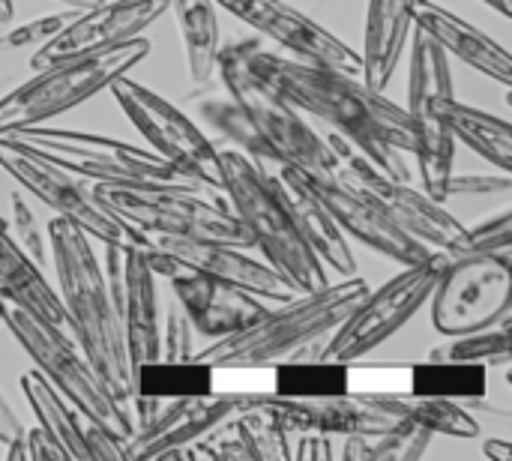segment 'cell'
Wrapping results in <instances>:
<instances>
[{"instance_id": "6da1fadb", "label": "cell", "mask_w": 512, "mask_h": 461, "mask_svg": "<svg viewBox=\"0 0 512 461\" xmlns=\"http://www.w3.org/2000/svg\"><path fill=\"white\" fill-rule=\"evenodd\" d=\"M246 69L279 99L300 114H312L330 123L336 135L351 141L369 162L396 180H411L405 153H417V132L402 105L372 90L363 78L312 66L294 57H282L261 48V39H249L243 51Z\"/></svg>"}, {"instance_id": "7a4b0ae2", "label": "cell", "mask_w": 512, "mask_h": 461, "mask_svg": "<svg viewBox=\"0 0 512 461\" xmlns=\"http://www.w3.org/2000/svg\"><path fill=\"white\" fill-rule=\"evenodd\" d=\"M249 39L219 48L216 75L225 96L198 102V114L240 153L267 165H294L309 174H333L336 156L303 114L267 90L243 63Z\"/></svg>"}, {"instance_id": "3957f363", "label": "cell", "mask_w": 512, "mask_h": 461, "mask_svg": "<svg viewBox=\"0 0 512 461\" xmlns=\"http://www.w3.org/2000/svg\"><path fill=\"white\" fill-rule=\"evenodd\" d=\"M45 231H48V249L60 282L57 294L63 300L72 339L78 342V348L84 351L93 372L99 375L111 399L120 405V411L132 417L135 387H132L129 354H126L117 312L108 297L102 264L90 246V234H84L78 225H72L63 216L48 219Z\"/></svg>"}, {"instance_id": "277c9868", "label": "cell", "mask_w": 512, "mask_h": 461, "mask_svg": "<svg viewBox=\"0 0 512 461\" xmlns=\"http://www.w3.org/2000/svg\"><path fill=\"white\" fill-rule=\"evenodd\" d=\"M366 294L369 282L360 276H345L336 285L327 282L318 291L267 306L258 321L237 333L219 336L195 357L213 369H264L282 360H318L330 333Z\"/></svg>"}, {"instance_id": "5b68a950", "label": "cell", "mask_w": 512, "mask_h": 461, "mask_svg": "<svg viewBox=\"0 0 512 461\" xmlns=\"http://www.w3.org/2000/svg\"><path fill=\"white\" fill-rule=\"evenodd\" d=\"M222 195L231 201L252 246L297 288V294L318 291L330 282L324 261L312 252L294 222L285 186L273 165L258 162L237 147L222 150Z\"/></svg>"}, {"instance_id": "8992f818", "label": "cell", "mask_w": 512, "mask_h": 461, "mask_svg": "<svg viewBox=\"0 0 512 461\" xmlns=\"http://www.w3.org/2000/svg\"><path fill=\"white\" fill-rule=\"evenodd\" d=\"M150 51H153L150 39L138 33L105 51L72 57L48 69H39L30 81H24L21 87H15L0 99V135L72 111L75 105L105 90L114 78L129 75Z\"/></svg>"}, {"instance_id": "52a82bcc", "label": "cell", "mask_w": 512, "mask_h": 461, "mask_svg": "<svg viewBox=\"0 0 512 461\" xmlns=\"http://www.w3.org/2000/svg\"><path fill=\"white\" fill-rule=\"evenodd\" d=\"M12 144L66 168L69 174L87 183H111V186H198L180 177L174 165H168L153 150L93 135L75 129H54V126H24L9 135ZM204 189V186H201Z\"/></svg>"}, {"instance_id": "ba28073f", "label": "cell", "mask_w": 512, "mask_h": 461, "mask_svg": "<svg viewBox=\"0 0 512 461\" xmlns=\"http://www.w3.org/2000/svg\"><path fill=\"white\" fill-rule=\"evenodd\" d=\"M93 195L144 234L219 240L249 249L252 240L222 195L201 186H111L90 183Z\"/></svg>"}, {"instance_id": "9c48e42d", "label": "cell", "mask_w": 512, "mask_h": 461, "mask_svg": "<svg viewBox=\"0 0 512 461\" xmlns=\"http://www.w3.org/2000/svg\"><path fill=\"white\" fill-rule=\"evenodd\" d=\"M3 324L18 339V345L30 354L33 369L84 417L102 423L117 438L129 441L135 435V423L129 414L120 411V405L111 399L99 375L93 372L90 360L78 348V342L69 333H60L30 312L12 306L3 300Z\"/></svg>"}, {"instance_id": "30bf717a", "label": "cell", "mask_w": 512, "mask_h": 461, "mask_svg": "<svg viewBox=\"0 0 512 461\" xmlns=\"http://www.w3.org/2000/svg\"><path fill=\"white\" fill-rule=\"evenodd\" d=\"M447 261L450 255L438 249L420 264H405V270L381 288H369V294L354 306V312L330 333L321 348V357L354 363L387 339H393L429 303Z\"/></svg>"}, {"instance_id": "8fae6325", "label": "cell", "mask_w": 512, "mask_h": 461, "mask_svg": "<svg viewBox=\"0 0 512 461\" xmlns=\"http://www.w3.org/2000/svg\"><path fill=\"white\" fill-rule=\"evenodd\" d=\"M108 90L156 156L174 165L189 183L222 195V150L201 132L192 117L129 75L114 78Z\"/></svg>"}, {"instance_id": "7c38bea8", "label": "cell", "mask_w": 512, "mask_h": 461, "mask_svg": "<svg viewBox=\"0 0 512 461\" xmlns=\"http://www.w3.org/2000/svg\"><path fill=\"white\" fill-rule=\"evenodd\" d=\"M429 303L432 327L447 339L510 321L512 249L450 255Z\"/></svg>"}, {"instance_id": "4fadbf2b", "label": "cell", "mask_w": 512, "mask_h": 461, "mask_svg": "<svg viewBox=\"0 0 512 461\" xmlns=\"http://www.w3.org/2000/svg\"><path fill=\"white\" fill-rule=\"evenodd\" d=\"M327 144L336 156L333 174L372 198L384 210V216H390L405 234L447 255H459L465 249L468 228L453 213H447L441 201L429 198L423 189H414L411 180H396L384 174L342 135H327Z\"/></svg>"}, {"instance_id": "5bb4252c", "label": "cell", "mask_w": 512, "mask_h": 461, "mask_svg": "<svg viewBox=\"0 0 512 461\" xmlns=\"http://www.w3.org/2000/svg\"><path fill=\"white\" fill-rule=\"evenodd\" d=\"M453 99L450 54L417 27L408 63V105H402L417 132V162L423 192L435 201H447L444 189L453 174L456 141L441 117V105Z\"/></svg>"}, {"instance_id": "9a60e30c", "label": "cell", "mask_w": 512, "mask_h": 461, "mask_svg": "<svg viewBox=\"0 0 512 461\" xmlns=\"http://www.w3.org/2000/svg\"><path fill=\"white\" fill-rule=\"evenodd\" d=\"M0 168L24 186L33 198H39L45 207H51L57 216L78 225L84 234L96 237L99 243H120V246H150V237L117 216L111 207H105L87 180L69 174L66 168L12 144L9 138H0Z\"/></svg>"}, {"instance_id": "2e32d148", "label": "cell", "mask_w": 512, "mask_h": 461, "mask_svg": "<svg viewBox=\"0 0 512 461\" xmlns=\"http://www.w3.org/2000/svg\"><path fill=\"white\" fill-rule=\"evenodd\" d=\"M147 261L156 276L171 282L174 300L186 312L192 330L207 339L237 333L267 312V300L243 291L240 285L192 270L162 249L147 246Z\"/></svg>"}, {"instance_id": "e0dca14e", "label": "cell", "mask_w": 512, "mask_h": 461, "mask_svg": "<svg viewBox=\"0 0 512 461\" xmlns=\"http://www.w3.org/2000/svg\"><path fill=\"white\" fill-rule=\"evenodd\" d=\"M105 285L111 306L117 312L129 369L135 375L138 366L159 357L162 330H159V297H156V273L147 261V246H120L105 243Z\"/></svg>"}, {"instance_id": "ac0fdd59", "label": "cell", "mask_w": 512, "mask_h": 461, "mask_svg": "<svg viewBox=\"0 0 512 461\" xmlns=\"http://www.w3.org/2000/svg\"><path fill=\"white\" fill-rule=\"evenodd\" d=\"M261 390L204 393L189 399H162V405L123 441V459H168L171 450L210 435L216 426L261 405Z\"/></svg>"}, {"instance_id": "d6986e66", "label": "cell", "mask_w": 512, "mask_h": 461, "mask_svg": "<svg viewBox=\"0 0 512 461\" xmlns=\"http://www.w3.org/2000/svg\"><path fill=\"white\" fill-rule=\"evenodd\" d=\"M216 6L237 15L243 24L255 27L261 36L273 39L285 51L294 54V60L336 69L354 78H363V57L348 42L315 24L309 15L297 12L285 0H213Z\"/></svg>"}, {"instance_id": "ffe728a7", "label": "cell", "mask_w": 512, "mask_h": 461, "mask_svg": "<svg viewBox=\"0 0 512 461\" xmlns=\"http://www.w3.org/2000/svg\"><path fill=\"white\" fill-rule=\"evenodd\" d=\"M171 0H99L87 12H78L54 39L39 45L30 57V69H48L54 63L105 51L120 45L159 21Z\"/></svg>"}, {"instance_id": "44dd1931", "label": "cell", "mask_w": 512, "mask_h": 461, "mask_svg": "<svg viewBox=\"0 0 512 461\" xmlns=\"http://www.w3.org/2000/svg\"><path fill=\"white\" fill-rule=\"evenodd\" d=\"M294 171L303 180V186L330 210L336 225L345 234H351L354 240L366 243L369 249H375L399 264H420V261L432 258V252H438V249L414 240L411 234H405L390 216H384V210L372 198H366L360 189H354L342 177L309 174L303 168H294Z\"/></svg>"}, {"instance_id": "7402d4cb", "label": "cell", "mask_w": 512, "mask_h": 461, "mask_svg": "<svg viewBox=\"0 0 512 461\" xmlns=\"http://www.w3.org/2000/svg\"><path fill=\"white\" fill-rule=\"evenodd\" d=\"M153 249H162L183 261L192 270H201L207 276L225 279L231 285H240L243 291L261 297V300H291L297 297V288L273 270L267 261L252 258L243 246L219 243V240H195V237H177V234H147Z\"/></svg>"}, {"instance_id": "603a6c76", "label": "cell", "mask_w": 512, "mask_h": 461, "mask_svg": "<svg viewBox=\"0 0 512 461\" xmlns=\"http://www.w3.org/2000/svg\"><path fill=\"white\" fill-rule=\"evenodd\" d=\"M414 18L417 27L423 33H429L447 54L465 60L468 66H474L477 72L489 75L492 81L510 87L512 84V60L510 51L495 42L489 33H483L480 27H474L471 21L459 18L456 12L432 3V0H417L414 6Z\"/></svg>"}, {"instance_id": "cb8c5ba5", "label": "cell", "mask_w": 512, "mask_h": 461, "mask_svg": "<svg viewBox=\"0 0 512 461\" xmlns=\"http://www.w3.org/2000/svg\"><path fill=\"white\" fill-rule=\"evenodd\" d=\"M0 297L6 303L30 312L42 324L72 336L57 288L45 279L42 267L18 246V240L9 234V222L3 216H0Z\"/></svg>"}, {"instance_id": "d4e9b609", "label": "cell", "mask_w": 512, "mask_h": 461, "mask_svg": "<svg viewBox=\"0 0 512 461\" xmlns=\"http://www.w3.org/2000/svg\"><path fill=\"white\" fill-rule=\"evenodd\" d=\"M273 171H276V177L285 186L294 222H297L300 234L306 237V243L312 246V252L324 261V267H333L342 279L345 276H357V258L351 252L348 234L336 225L330 210L303 186V180L297 177L294 165H273Z\"/></svg>"}, {"instance_id": "484cf974", "label": "cell", "mask_w": 512, "mask_h": 461, "mask_svg": "<svg viewBox=\"0 0 512 461\" xmlns=\"http://www.w3.org/2000/svg\"><path fill=\"white\" fill-rule=\"evenodd\" d=\"M417 0H369L363 30V81L372 90H384L411 39Z\"/></svg>"}, {"instance_id": "4316f807", "label": "cell", "mask_w": 512, "mask_h": 461, "mask_svg": "<svg viewBox=\"0 0 512 461\" xmlns=\"http://www.w3.org/2000/svg\"><path fill=\"white\" fill-rule=\"evenodd\" d=\"M441 117H444V123H447V129H450L456 144L471 147L477 156L492 162L498 171L510 174L512 132L510 123L504 117H495L489 111L462 105V102H456V96L441 105Z\"/></svg>"}, {"instance_id": "83f0119b", "label": "cell", "mask_w": 512, "mask_h": 461, "mask_svg": "<svg viewBox=\"0 0 512 461\" xmlns=\"http://www.w3.org/2000/svg\"><path fill=\"white\" fill-rule=\"evenodd\" d=\"M177 15V27L186 45V63L195 87H207L216 78L219 60V18L213 0H171L168 6Z\"/></svg>"}, {"instance_id": "f1b7e54d", "label": "cell", "mask_w": 512, "mask_h": 461, "mask_svg": "<svg viewBox=\"0 0 512 461\" xmlns=\"http://www.w3.org/2000/svg\"><path fill=\"white\" fill-rule=\"evenodd\" d=\"M21 393L36 423L66 450V459H90L81 438V411H75L36 369L21 375Z\"/></svg>"}, {"instance_id": "f546056e", "label": "cell", "mask_w": 512, "mask_h": 461, "mask_svg": "<svg viewBox=\"0 0 512 461\" xmlns=\"http://www.w3.org/2000/svg\"><path fill=\"white\" fill-rule=\"evenodd\" d=\"M213 378H216V369L198 357H189V360L156 357L135 369L132 387H135V396H147V399H189V396H204L216 390Z\"/></svg>"}, {"instance_id": "4dcf8cb0", "label": "cell", "mask_w": 512, "mask_h": 461, "mask_svg": "<svg viewBox=\"0 0 512 461\" xmlns=\"http://www.w3.org/2000/svg\"><path fill=\"white\" fill-rule=\"evenodd\" d=\"M273 396L333 399L351 393V369L339 360H282L273 363Z\"/></svg>"}, {"instance_id": "1f68e13d", "label": "cell", "mask_w": 512, "mask_h": 461, "mask_svg": "<svg viewBox=\"0 0 512 461\" xmlns=\"http://www.w3.org/2000/svg\"><path fill=\"white\" fill-rule=\"evenodd\" d=\"M411 393L465 405L480 402L489 393V369L483 363L426 360L411 369Z\"/></svg>"}, {"instance_id": "d6a6232c", "label": "cell", "mask_w": 512, "mask_h": 461, "mask_svg": "<svg viewBox=\"0 0 512 461\" xmlns=\"http://www.w3.org/2000/svg\"><path fill=\"white\" fill-rule=\"evenodd\" d=\"M432 444V432L414 420H399L396 426L375 435H348L345 459H420Z\"/></svg>"}, {"instance_id": "836d02e7", "label": "cell", "mask_w": 512, "mask_h": 461, "mask_svg": "<svg viewBox=\"0 0 512 461\" xmlns=\"http://www.w3.org/2000/svg\"><path fill=\"white\" fill-rule=\"evenodd\" d=\"M393 408L426 426L432 435H450V438H477L480 435V423L459 405L450 399H432V396H414V393H387Z\"/></svg>"}, {"instance_id": "e575fe53", "label": "cell", "mask_w": 512, "mask_h": 461, "mask_svg": "<svg viewBox=\"0 0 512 461\" xmlns=\"http://www.w3.org/2000/svg\"><path fill=\"white\" fill-rule=\"evenodd\" d=\"M231 429L237 432V438H240L243 447L249 450V459H291L294 435L285 432L261 405H255V408L237 414V417L231 420Z\"/></svg>"}, {"instance_id": "d590c367", "label": "cell", "mask_w": 512, "mask_h": 461, "mask_svg": "<svg viewBox=\"0 0 512 461\" xmlns=\"http://www.w3.org/2000/svg\"><path fill=\"white\" fill-rule=\"evenodd\" d=\"M510 321L498 327H486L477 333L453 336L447 348L432 351L429 360H459V363H483V366H507L510 363Z\"/></svg>"}, {"instance_id": "8d00e7d4", "label": "cell", "mask_w": 512, "mask_h": 461, "mask_svg": "<svg viewBox=\"0 0 512 461\" xmlns=\"http://www.w3.org/2000/svg\"><path fill=\"white\" fill-rule=\"evenodd\" d=\"M78 12H81V9H66V12L42 15V18H36V21H24V24H18V27H9L6 33H0V54L45 45V42L54 39Z\"/></svg>"}, {"instance_id": "74e56055", "label": "cell", "mask_w": 512, "mask_h": 461, "mask_svg": "<svg viewBox=\"0 0 512 461\" xmlns=\"http://www.w3.org/2000/svg\"><path fill=\"white\" fill-rule=\"evenodd\" d=\"M512 249V210H501L480 222L477 228H468L465 249L459 255L471 252H510Z\"/></svg>"}, {"instance_id": "f35d334b", "label": "cell", "mask_w": 512, "mask_h": 461, "mask_svg": "<svg viewBox=\"0 0 512 461\" xmlns=\"http://www.w3.org/2000/svg\"><path fill=\"white\" fill-rule=\"evenodd\" d=\"M12 228H15V240L18 246L39 264L45 267L48 264V240L42 237L39 225H36V216H33V207L24 201V195H12Z\"/></svg>"}, {"instance_id": "ab89813d", "label": "cell", "mask_w": 512, "mask_h": 461, "mask_svg": "<svg viewBox=\"0 0 512 461\" xmlns=\"http://www.w3.org/2000/svg\"><path fill=\"white\" fill-rule=\"evenodd\" d=\"M195 330L186 318V312L180 309L177 300L168 303L165 309V333H162V345H159V357L165 360H189L195 357V348H192V339Z\"/></svg>"}, {"instance_id": "60d3db41", "label": "cell", "mask_w": 512, "mask_h": 461, "mask_svg": "<svg viewBox=\"0 0 512 461\" xmlns=\"http://www.w3.org/2000/svg\"><path fill=\"white\" fill-rule=\"evenodd\" d=\"M6 459H66V450L42 426H33L6 444Z\"/></svg>"}, {"instance_id": "b9f144b4", "label": "cell", "mask_w": 512, "mask_h": 461, "mask_svg": "<svg viewBox=\"0 0 512 461\" xmlns=\"http://www.w3.org/2000/svg\"><path fill=\"white\" fill-rule=\"evenodd\" d=\"M512 180L510 174H498V177H483V174H465L456 177L450 174L444 198H456V195H510Z\"/></svg>"}, {"instance_id": "7bdbcfd3", "label": "cell", "mask_w": 512, "mask_h": 461, "mask_svg": "<svg viewBox=\"0 0 512 461\" xmlns=\"http://www.w3.org/2000/svg\"><path fill=\"white\" fill-rule=\"evenodd\" d=\"M81 438L90 459H123V438L108 432L102 423L81 414Z\"/></svg>"}, {"instance_id": "ee69618b", "label": "cell", "mask_w": 512, "mask_h": 461, "mask_svg": "<svg viewBox=\"0 0 512 461\" xmlns=\"http://www.w3.org/2000/svg\"><path fill=\"white\" fill-rule=\"evenodd\" d=\"M291 459H336L333 438L330 435H321V432H300L297 435V444L291 450Z\"/></svg>"}, {"instance_id": "f6af8a7d", "label": "cell", "mask_w": 512, "mask_h": 461, "mask_svg": "<svg viewBox=\"0 0 512 461\" xmlns=\"http://www.w3.org/2000/svg\"><path fill=\"white\" fill-rule=\"evenodd\" d=\"M24 432V423L18 420V414L12 411V405L6 402V396L0 393V444H12L18 435Z\"/></svg>"}, {"instance_id": "bcb514c9", "label": "cell", "mask_w": 512, "mask_h": 461, "mask_svg": "<svg viewBox=\"0 0 512 461\" xmlns=\"http://www.w3.org/2000/svg\"><path fill=\"white\" fill-rule=\"evenodd\" d=\"M483 453L495 461H510L512 459V444L510 441H486V444H483Z\"/></svg>"}, {"instance_id": "7dc6e473", "label": "cell", "mask_w": 512, "mask_h": 461, "mask_svg": "<svg viewBox=\"0 0 512 461\" xmlns=\"http://www.w3.org/2000/svg\"><path fill=\"white\" fill-rule=\"evenodd\" d=\"M480 3H486L489 9H495V12L504 15V18H510L512 15V0H480Z\"/></svg>"}, {"instance_id": "c3c4849f", "label": "cell", "mask_w": 512, "mask_h": 461, "mask_svg": "<svg viewBox=\"0 0 512 461\" xmlns=\"http://www.w3.org/2000/svg\"><path fill=\"white\" fill-rule=\"evenodd\" d=\"M12 0H0V24H9L12 21Z\"/></svg>"}, {"instance_id": "681fc988", "label": "cell", "mask_w": 512, "mask_h": 461, "mask_svg": "<svg viewBox=\"0 0 512 461\" xmlns=\"http://www.w3.org/2000/svg\"><path fill=\"white\" fill-rule=\"evenodd\" d=\"M66 3H99V0H66Z\"/></svg>"}, {"instance_id": "f907efd6", "label": "cell", "mask_w": 512, "mask_h": 461, "mask_svg": "<svg viewBox=\"0 0 512 461\" xmlns=\"http://www.w3.org/2000/svg\"><path fill=\"white\" fill-rule=\"evenodd\" d=\"M0 324H3V297H0Z\"/></svg>"}]
</instances>
